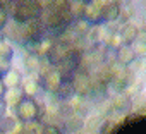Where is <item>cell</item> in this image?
<instances>
[{
  "label": "cell",
  "mask_w": 146,
  "mask_h": 134,
  "mask_svg": "<svg viewBox=\"0 0 146 134\" xmlns=\"http://www.w3.org/2000/svg\"><path fill=\"white\" fill-rule=\"evenodd\" d=\"M11 16L12 21L19 24H28L35 19H41L43 16L41 0H16Z\"/></svg>",
  "instance_id": "1"
},
{
  "label": "cell",
  "mask_w": 146,
  "mask_h": 134,
  "mask_svg": "<svg viewBox=\"0 0 146 134\" xmlns=\"http://www.w3.org/2000/svg\"><path fill=\"white\" fill-rule=\"evenodd\" d=\"M45 115H46V107L43 103H38L35 98H24V101L16 110L17 120L24 124L33 122V120H41Z\"/></svg>",
  "instance_id": "2"
},
{
  "label": "cell",
  "mask_w": 146,
  "mask_h": 134,
  "mask_svg": "<svg viewBox=\"0 0 146 134\" xmlns=\"http://www.w3.org/2000/svg\"><path fill=\"white\" fill-rule=\"evenodd\" d=\"M136 76L132 72L131 67H115L113 71V78H112V83H110V88L115 91V93H124L127 88H131V84L134 83Z\"/></svg>",
  "instance_id": "3"
},
{
  "label": "cell",
  "mask_w": 146,
  "mask_h": 134,
  "mask_svg": "<svg viewBox=\"0 0 146 134\" xmlns=\"http://www.w3.org/2000/svg\"><path fill=\"white\" fill-rule=\"evenodd\" d=\"M107 2L108 0H93L91 4H88L84 21L90 26H102V24H105V21H103V7L107 5Z\"/></svg>",
  "instance_id": "4"
},
{
  "label": "cell",
  "mask_w": 146,
  "mask_h": 134,
  "mask_svg": "<svg viewBox=\"0 0 146 134\" xmlns=\"http://www.w3.org/2000/svg\"><path fill=\"white\" fill-rule=\"evenodd\" d=\"M74 90H76V95L81 96V98H88L91 95V90H93V81H91V72L90 71H83L79 69L74 81Z\"/></svg>",
  "instance_id": "5"
},
{
  "label": "cell",
  "mask_w": 146,
  "mask_h": 134,
  "mask_svg": "<svg viewBox=\"0 0 146 134\" xmlns=\"http://www.w3.org/2000/svg\"><path fill=\"white\" fill-rule=\"evenodd\" d=\"M7 38L19 45V46H26L29 41H31V36H29V29H28V24H19V23H12L11 28L7 29Z\"/></svg>",
  "instance_id": "6"
},
{
  "label": "cell",
  "mask_w": 146,
  "mask_h": 134,
  "mask_svg": "<svg viewBox=\"0 0 146 134\" xmlns=\"http://www.w3.org/2000/svg\"><path fill=\"white\" fill-rule=\"evenodd\" d=\"M38 81H40V86H41L45 91L52 93V95H55L57 90H58L60 84H62V78H60V74H58L57 69H52V71H50L48 74H45V76H38Z\"/></svg>",
  "instance_id": "7"
},
{
  "label": "cell",
  "mask_w": 146,
  "mask_h": 134,
  "mask_svg": "<svg viewBox=\"0 0 146 134\" xmlns=\"http://www.w3.org/2000/svg\"><path fill=\"white\" fill-rule=\"evenodd\" d=\"M28 29H29V36H31V41L41 43L43 40L50 38V29L46 28V24H45L41 19H35V21L28 23Z\"/></svg>",
  "instance_id": "8"
},
{
  "label": "cell",
  "mask_w": 146,
  "mask_h": 134,
  "mask_svg": "<svg viewBox=\"0 0 146 134\" xmlns=\"http://www.w3.org/2000/svg\"><path fill=\"white\" fill-rule=\"evenodd\" d=\"M110 105H112V110H113V112H117V113H127V112L132 108V96H131L127 91L117 93V95L112 98Z\"/></svg>",
  "instance_id": "9"
},
{
  "label": "cell",
  "mask_w": 146,
  "mask_h": 134,
  "mask_svg": "<svg viewBox=\"0 0 146 134\" xmlns=\"http://www.w3.org/2000/svg\"><path fill=\"white\" fill-rule=\"evenodd\" d=\"M137 34H139V28L132 23H127L122 26L120 29V40H122V45L124 46H132L137 40Z\"/></svg>",
  "instance_id": "10"
},
{
  "label": "cell",
  "mask_w": 146,
  "mask_h": 134,
  "mask_svg": "<svg viewBox=\"0 0 146 134\" xmlns=\"http://www.w3.org/2000/svg\"><path fill=\"white\" fill-rule=\"evenodd\" d=\"M84 125H86L84 119L81 115H78V113H72L67 119H64V131H67L69 134H76V132L83 131Z\"/></svg>",
  "instance_id": "11"
},
{
  "label": "cell",
  "mask_w": 146,
  "mask_h": 134,
  "mask_svg": "<svg viewBox=\"0 0 146 134\" xmlns=\"http://www.w3.org/2000/svg\"><path fill=\"white\" fill-rule=\"evenodd\" d=\"M137 60V55L132 46H122L117 50V64L122 67H129Z\"/></svg>",
  "instance_id": "12"
},
{
  "label": "cell",
  "mask_w": 146,
  "mask_h": 134,
  "mask_svg": "<svg viewBox=\"0 0 146 134\" xmlns=\"http://www.w3.org/2000/svg\"><path fill=\"white\" fill-rule=\"evenodd\" d=\"M120 11H122V4H120V2L108 0L107 5L103 7V21H105V24H107V23H112V21H119Z\"/></svg>",
  "instance_id": "13"
},
{
  "label": "cell",
  "mask_w": 146,
  "mask_h": 134,
  "mask_svg": "<svg viewBox=\"0 0 146 134\" xmlns=\"http://www.w3.org/2000/svg\"><path fill=\"white\" fill-rule=\"evenodd\" d=\"M24 93H23V90L21 88H17V90H9L7 91V95H5V105L7 107H11V108H16L17 110V107L24 101Z\"/></svg>",
  "instance_id": "14"
},
{
  "label": "cell",
  "mask_w": 146,
  "mask_h": 134,
  "mask_svg": "<svg viewBox=\"0 0 146 134\" xmlns=\"http://www.w3.org/2000/svg\"><path fill=\"white\" fill-rule=\"evenodd\" d=\"M74 96H76V90H74V84L72 83H62L55 93V98L58 101H70Z\"/></svg>",
  "instance_id": "15"
},
{
  "label": "cell",
  "mask_w": 146,
  "mask_h": 134,
  "mask_svg": "<svg viewBox=\"0 0 146 134\" xmlns=\"http://www.w3.org/2000/svg\"><path fill=\"white\" fill-rule=\"evenodd\" d=\"M4 83H5V86H7L9 90H17V88H21L23 83H24V81H23L21 71H17V69H14V67H12V71L5 74Z\"/></svg>",
  "instance_id": "16"
},
{
  "label": "cell",
  "mask_w": 146,
  "mask_h": 134,
  "mask_svg": "<svg viewBox=\"0 0 146 134\" xmlns=\"http://www.w3.org/2000/svg\"><path fill=\"white\" fill-rule=\"evenodd\" d=\"M134 52L137 58H146V24L139 28V34L134 43Z\"/></svg>",
  "instance_id": "17"
},
{
  "label": "cell",
  "mask_w": 146,
  "mask_h": 134,
  "mask_svg": "<svg viewBox=\"0 0 146 134\" xmlns=\"http://www.w3.org/2000/svg\"><path fill=\"white\" fill-rule=\"evenodd\" d=\"M40 88H41V86H40V81L35 79V78L24 79V83H23V86H21V90H23V93H24L26 98H35V96L38 95V90H40Z\"/></svg>",
  "instance_id": "18"
},
{
  "label": "cell",
  "mask_w": 146,
  "mask_h": 134,
  "mask_svg": "<svg viewBox=\"0 0 146 134\" xmlns=\"http://www.w3.org/2000/svg\"><path fill=\"white\" fill-rule=\"evenodd\" d=\"M86 9H88V4H84L83 0H72L70 14H72V17H74V21H84Z\"/></svg>",
  "instance_id": "19"
},
{
  "label": "cell",
  "mask_w": 146,
  "mask_h": 134,
  "mask_svg": "<svg viewBox=\"0 0 146 134\" xmlns=\"http://www.w3.org/2000/svg\"><path fill=\"white\" fill-rule=\"evenodd\" d=\"M17 117H12V115H4L0 119V134H11L14 132L16 125H17Z\"/></svg>",
  "instance_id": "20"
},
{
  "label": "cell",
  "mask_w": 146,
  "mask_h": 134,
  "mask_svg": "<svg viewBox=\"0 0 146 134\" xmlns=\"http://www.w3.org/2000/svg\"><path fill=\"white\" fill-rule=\"evenodd\" d=\"M40 65H41V58H40L38 55H29V53H26V57H24V67H26L28 72H31V74L36 72V74H38Z\"/></svg>",
  "instance_id": "21"
},
{
  "label": "cell",
  "mask_w": 146,
  "mask_h": 134,
  "mask_svg": "<svg viewBox=\"0 0 146 134\" xmlns=\"http://www.w3.org/2000/svg\"><path fill=\"white\" fill-rule=\"evenodd\" d=\"M12 57H14L12 45L9 41L2 40V41H0V58H2V60H12Z\"/></svg>",
  "instance_id": "22"
},
{
  "label": "cell",
  "mask_w": 146,
  "mask_h": 134,
  "mask_svg": "<svg viewBox=\"0 0 146 134\" xmlns=\"http://www.w3.org/2000/svg\"><path fill=\"white\" fill-rule=\"evenodd\" d=\"M24 129H26L29 134H43V132H45V122H41V120H33V122L24 124Z\"/></svg>",
  "instance_id": "23"
},
{
  "label": "cell",
  "mask_w": 146,
  "mask_h": 134,
  "mask_svg": "<svg viewBox=\"0 0 146 134\" xmlns=\"http://www.w3.org/2000/svg\"><path fill=\"white\" fill-rule=\"evenodd\" d=\"M132 107H134V110L136 112H139V113H144L146 112V95H136L134 98H132Z\"/></svg>",
  "instance_id": "24"
},
{
  "label": "cell",
  "mask_w": 146,
  "mask_h": 134,
  "mask_svg": "<svg viewBox=\"0 0 146 134\" xmlns=\"http://www.w3.org/2000/svg\"><path fill=\"white\" fill-rule=\"evenodd\" d=\"M132 9H131V5H122V11H120V16H119V23L124 26V24H127L129 21H131V17H132Z\"/></svg>",
  "instance_id": "25"
},
{
  "label": "cell",
  "mask_w": 146,
  "mask_h": 134,
  "mask_svg": "<svg viewBox=\"0 0 146 134\" xmlns=\"http://www.w3.org/2000/svg\"><path fill=\"white\" fill-rule=\"evenodd\" d=\"M120 29H122V26H120L119 21H112V23L105 24V33L107 34H120Z\"/></svg>",
  "instance_id": "26"
},
{
  "label": "cell",
  "mask_w": 146,
  "mask_h": 134,
  "mask_svg": "<svg viewBox=\"0 0 146 134\" xmlns=\"http://www.w3.org/2000/svg\"><path fill=\"white\" fill-rule=\"evenodd\" d=\"M9 26V12L5 9H0V31Z\"/></svg>",
  "instance_id": "27"
},
{
  "label": "cell",
  "mask_w": 146,
  "mask_h": 134,
  "mask_svg": "<svg viewBox=\"0 0 146 134\" xmlns=\"http://www.w3.org/2000/svg\"><path fill=\"white\" fill-rule=\"evenodd\" d=\"M7 91H9V88L5 86V83H4V79H2V81H0V101H4V100H5Z\"/></svg>",
  "instance_id": "28"
},
{
  "label": "cell",
  "mask_w": 146,
  "mask_h": 134,
  "mask_svg": "<svg viewBox=\"0 0 146 134\" xmlns=\"http://www.w3.org/2000/svg\"><path fill=\"white\" fill-rule=\"evenodd\" d=\"M14 2H16V0H0V7H2V9H7V7H11Z\"/></svg>",
  "instance_id": "29"
},
{
  "label": "cell",
  "mask_w": 146,
  "mask_h": 134,
  "mask_svg": "<svg viewBox=\"0 0 146 134\" xmlns=\"http://www.w3.org/2000/svg\"><path fill=\"white\" fill-rule=\"evenodd\" d=\"M2 79H4V72H2V71H0V81H2Z\"/></svg>",
  "instance_id": "30"
},
{
  "label": "cell",
  "mask_w": 146,
  "mask_h": 134,
  "mask_svg": "<svg viewBox=\"0 0 146 134\" xmlns=\"http://www.w3.org/2000/svg\"><path fill=\"white\" fill-rule=\"evenodd\" d=\"M21 134H29V132H28V131H26V129H24V131H23V132H21Z\"/></svg>",
  "instance_id": "31"
},
{
  "label": "cell",
  "mask_w": 146,
  "mask_h": 134,
  "mask_svg": "<svg viewBox=\"0 0 146 134\" xmlns=\"http://www.w3.org/2000/svg\"><path fill=\"white\" fill-rule=\"evenodd\" d=\"M113 2H120V0H113Z\"/></svg>",
  "instance_id": "32"
},
{
  "label": "cell",
  "mask_w": 146,
  "mask_h": 134,
  "mask_svg": "<svg viewBox=\"0 0 146 134\" xmlns=\"http://www.w3.org/2000/svg\"><path fill=\"white\" fill-rule=\"evenodd\" d=\"M144 69H146V62H144Z\"/></svg>",
  "instance_id": "33"
},
{
  "label": "cell",
  "mask_w": 146,
  "mask_h": 134,
  "mask_svg": "<svg viewBox=\"0 0 146 134\" xmlns=\"http://www.w3.org/2000/svg\"><path fill=\"white\" fill-rule=\"evenodd\" d=\"M62 134H69V132H62Z\"/></svg>",
  "instance_id": "34"
}]
</instances>
